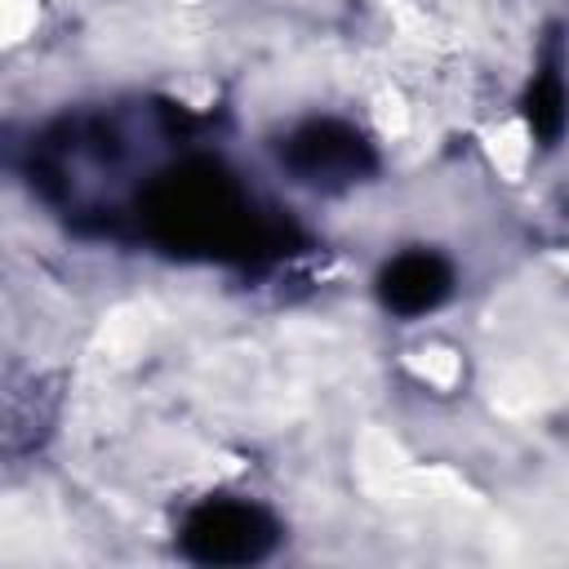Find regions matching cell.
Returning <instances> with one entry per match:
<instances>
[{
  "label": "cell",
  "mask_w": 569,
  "mask_h": 569,
  "mask_svg": "<svg viewBox=\"0 0 569 569\" xmlns=\"http://www.w3.org/2000/svg\"><path fill=\"white\" fill-rule=\"evenodd\" d=\"M138 236L178 258L262 267L302 249L293 218L262 209L213 156H187L147 178L133 196Z\"/></svg>",
  "instance_id": "1"
},
{
  "label": "cell",
  "mask_w": 569,
  "mask_h": 569,
  "mask_svg": "<svg viewBox=\"0 0 569 569\" xmlns=\"http://www.w3.org/2000/svg\"><path fill=\"white\" fill-rule=\"evenodd\" d=\"M280 520L249 498H204L182 516L178 547L196 565H258L276 551Z\"/></svg>",
  "instance_id": "2"
},
{
  "label": "cell",
  "mask_w": 569,
  "mask_h": 569,
  "mask_svg": "<svg viewBox=\"0 0 569 569\" xmlns=\"http://www.w3.org/2000/svg\"><path fill=\"white\" fill-rule=\"evenodd\" d=\"M280 164L307 187L342 191L351 182H365L378 169V156H373V142L356 124L333 120V116H316V120H302L284 133Z\"/></svg>",
  "instance_id": "3"
},
{
  "label": "cell",
  "mask_w": 569,
  "mask_h": 569,
  "mask_svg": "<svg viewBox=\"0 0 569 569\" xmlns=\"http://www.w3.org/2000/svg\"><path fill=\"white\" fill-rule=\"evenodd\" d=\"M449 293H453V267L436 249H405L378 271V298L400 320L436 311Z\"/></svg>",
  "instance_id": "4"
},
{
  "label": "cell",
  "mask_w": 569,
  "mask_h": 569,
  "mask_svg": "<svg viewBox=\"0 0 569 569\" xmlns=\"http://www.w3.org/2000/svg\"><path fill=\"white\" fill-rule=\"evenodd\" d=\"M569 120V89H565V44L560 31H547L538 71L525 89V124L542 147H556Z\"/></svg>",
  "instance_id": "5"
}]
</instances>
